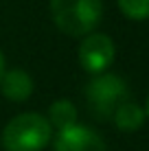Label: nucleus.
<instances>
[{
    "instance_id": "obj_11",
    "label": "nucleus",
    "mask_w": 149,
    "mask_h": 151,
    "mask_svg": "<svg viewBox=\"0 0 149 151\" xmlns=\"http://www.w3.org/2000/svg\"><path fill=\"white\" fill-rule=\"evenodd\" d=\"M145 116H149V96H147V105H145Z\"/></svg>"
},
{
    "instance_id": "obj_5",
    "label": "nucleus",
    "mask_w": 149,
    "mask_h": 151,
    "mask_svg": "<svg viewBox=\"0 0 149 151\" xmlns=\"http://www.w3.org/2000/svg\"><path fill=\"white\" fill-rule=\"evenodd\" d=\"M55 151H105V142L94 129L86 125H73L57 132Z\"/></svg>"
},
{
    "instance_id": "obj_9",
    "label": "nucleus",
    "mask_w": 149,
    "mask_h": 151,
    "mask_svg": "<svg viewBox=\"0 0 149 151\" xmlns=\"http://www.w3.org/2000/svg\"><path fill=\"white\" fill-rule=\"evenodd\" d=\"M119 7L130 20H147L149 18V0H119Z\"/></svg>"
},
{
    "instance_id": "obj_2",
    "label": "nucleus",
    "mask_w": 149,
    "mask_h": 151,
    "mask_svg": "<svg viewBox=\"0 0 149 151\" xmlns=\"http://www.w3.org/2000/svg\"><path fill=\"white\" fill-rule=\"evenodd\" d=\"M50 140V123L35 112L18 114L2 129V147L7 151H42Z\"/></svg>"
},
{
    "instance_id": "obj_10",
    "label": "nucleus",
    "mask_w": 149,
    "mask_h": 151,
    "mask_svg": "<svg viewBox=\"0 0 149 151\" xmlns=\"http://www.w3.org/2000/svg\"><path fill=\"white\" fill-rule=\"evenodd\" d=\"M4 75V57H2V53H0V77Z\"/></svg>"
},
{
    "instance_id": "obj_7",
    "label": "nucleus",
    "mask_w": 149,
    "mask_h": 151,
    "mask_svg": "<svg viewBox=\"0 0 149 151\" xmlns=\"http://www.w3.org/2000/svg\"><path fill=\"white\" fill-rule=\"evenodd\" d=\"M112 121L116 123V127L123 132H136L143 123H145V110L134 101H125L119 110L114 112Z\"/></svg>"
},
{
    "instance_id": "obj_1",
    "label": "nucleus",
    "mask_w": 149,
    "mask_h": 151,
    "mask_svg": "<svg viewBox=\"0 0 149 151\" xmlns=\"http://www.w3.org/2000/svg\"><path fill=\"white\" fill-rule=\"evenodd\" d=\"M50 13L61 33L81 37L94 31L101 22L103 2L101 0H50Z\"/></svg>"
},
{
    "instance_id": "obj_8",
    "label": "nucleus",
    "mask_w": 149,
    "mask_h": 151,
    "mask_svg": "<svg viewBox=\"0 0 149 151\" xmlns=\"http://www.w3.org/2000/svg\"><path fill=\"white\" fill-rule=\"evenodd\" d=\"M48 123H50V127H55L57 132L59 129H66V127H73V125H77V107L68 99L55 101L53 105L48 107Z\"/></svg>"
},
{
    "instance_id": "obj_6",
    "label": "nucleus",
    "mask_w": 149,
    "mask_h": 151,
    "mask_svg": "<svg viewBox=\"0 0 149 151\" xmlns=\"http://www.w3.org/2000/svg\"><path fill=\"white\" fill-rule=\"evenodd\" d=\"M0 90L9 101L22 103L33 94V79H31L29 72H24L20 68L4 70V75L0 77Z\"/></svg>"
},
{
    "instance_id": "obj_3",
    "label": "nucleus",
    "mask_w": 149,
    "mask_h": 151,
    "mask_svg": "<svg viewBox=\"0 0 149 151\" xmlns=\"http://www.w3.org/2000/svg\"><path fill=\"white\" fill-rule=\"evenodd\" d=\"M86 99H88V107L96 118H107L114 116L125 101H130V90L127 83L119 75L112 72H101L88 83L86 88Z\"/></svg>"
},
{
    "instance_id": "obj_4",
    "label": "nucleus",
    "mask_w": 149,
    "mask_h": 151,
    "mask_svg": "<svg viewBox=\"0 0 149 151\" xmlns=\"http://www.w3.org/2000/svg\"><path fill=\"white\" fill-rule=\"evenodd\" d=\"M114 61V42L103 33H88L79 46V64L92 75H101Z\"/></svg>"
}]
</instances>
